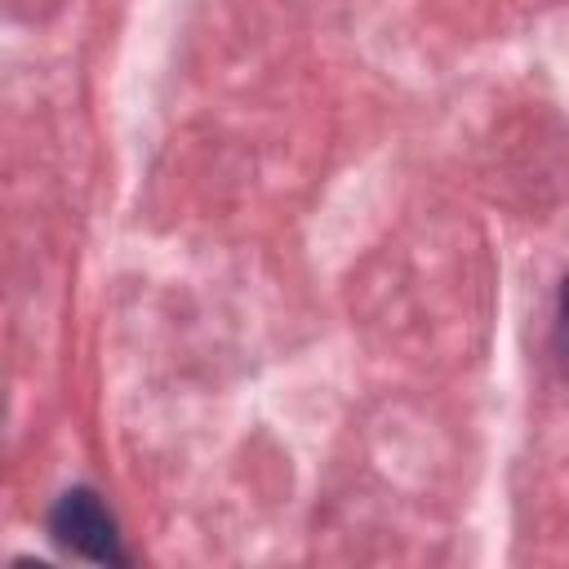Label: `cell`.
<instances>
[{"mask_svg":"<svg viewBox=\"0 0 569 569\" xmlns=\"http://www.w3.org/2000/svg\"><path fill=\"white\" fill-rule=\"evenodd\" d=\"M49 533L71 556H84L93 565H124L116 520L93 489H67L49 511Z\"/></svg>","mask_w":569,"mask_h":569,"instance_id":"obj_1","label":"cell"},{"mask_svg":"<svg viewBox=\"0 0 569 569\" xmlns=\"http://www.w3.org/2000/svg\"><path fill=\"white\" fill-rule=\"evenodd\" d=\"M551 356H556L560 373L569 378V276L560 280V298H556V325H551Z\"/></svg>","mask_w":569,"mask_h":569,"instance_id":"obj_2","label":"cell"}]
</instances>
